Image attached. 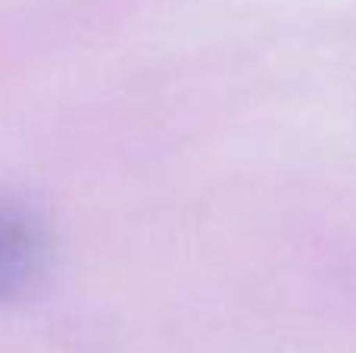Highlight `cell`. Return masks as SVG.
Segmentation results:
<instances>
[{
    "mask_svg": "<svg viewBox=\"0 0 356 353\" xmlns=\"http://www.w3.org/2000/svg\"><path fill=\"white\" fill-rule=\"evenodd\" d=\"M44 256L41 231L25 216L0 206V297L31 281Z\"/></svg>",
    "mask_w": 356,
    "mask_h": 353,
    "instance_id": "6da1fadb",
    "label": "cell"
}]
</instances>
